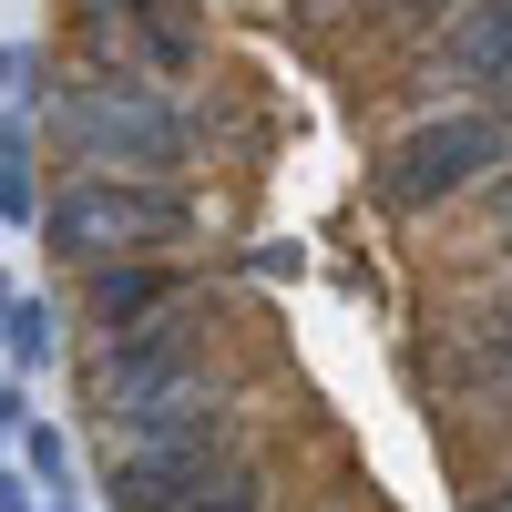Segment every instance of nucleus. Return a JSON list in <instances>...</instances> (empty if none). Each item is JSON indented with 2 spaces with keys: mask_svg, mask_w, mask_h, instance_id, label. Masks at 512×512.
<instances>
[{
  "mask_svg": "<svg viewBox=\"0 0 512 512\" xmlns=\"http://www.w3.org/2000/svg\"><path fill=\"white\" fill-rule=\"evenodd\" d=\"M216 338H226L216 308H205V297H175L164 318H144L134 338H113V349L82 369V379H93V410L123 420V410H144L154 390H175L185 369H216Z\"/></svg>",
  "mask_w": 512,
  "mask_h": 512,
  "instance_id": "20e7f679",
  "label": "nucleus"
},
{
  "mask_svg": "<svg viewBox=\"0 0 512 512\" xmlns=\"http://www.w3.org/2000/svg\"><path fill=\"white\" fill-rule=\"evenodd\" d=\"M11 492H21V482H11V472H0V502H11Z\"/></svg>",
  "mask_w": 512,
  "mask_h": 512,
  "instance_id": "412c9836",
  "label": "nucleus"
},
{
  "mask_svg": "<svg viewBox=\"0 0 512 512\" xmlns=\"http://www.w3.org/2000/svg\"><path fill=\"white\" fill-rule=\"evenodd\" d=\"M472 512H512V482H502V492H482V502H472Z\"/></svg>",
  "mask_w": 512,
  "mask_h": 512,
  "instance_id": "f3484780",
  "label": "nucleus"
},
{
  "mask_svg": "<svg viewBox=\"0 0 512 512\" xmlns=\"http://www.w3.org/2000/svg\"><path fill=\"white\" fill-rule=\"evenodd\" d=\"M0 512H41V502H31V492H11V502H0Z\"/></svg>",
  "mask_w": 512,
  "mask_h": 512,
  "instance_id": "6ab92c4d",
  "label": "nucleus"
},
{
  "mask_svg": "<svg viewBox=\"0 0 512 512\" xmlns=\"http://www.w3.org/2000/svg\"><path fill=\"white\" fill-rule=\"evenodd\" d=\"M502 62H512V0H461V11H451V31H441V72L492 82Z\"/></svg>",
  "mask_w": 512,
  "mask_h": 512,
  "instance_id": "423d86ee",
  "label": "nucleus"
},
{
  "mask_svg": "<svg viewBox=\"0 0 512 512\" xmlns=\"http://www.w3.org/2000/svg\"><path fill=\"white\" fill-rule=\"evenodd\" d=\"M267 492H277V472H267V461H256V451H236L226 472L205 482L195 502H175V512H267Z\"/></svg>",
  "mask_w": 512,
  "mask_h": 512,
  "instance_id": "1a4fd4ad",
  "label": "nucleus"
},
{
  "mask_svg": "<svg viewBox=\"0 0 512 512\" xmlns=\"http://www.w3.org/2000/svg\"><path fill=\"white\" fill-rule=\"evenodd\" d=\"M410 11H420V21H451V11H461V0H410Z\"/></svg>",
  "mask_w": 512,
  "mask_h": 512,
  "instance_id": "dca6fc26",
  "label": "nucleus"
},
{
  "mask_svg": "<svg viewBox=\"0 0 512 512\" xmlns=\"http://www.w3.org/2000/svg\"><path fill=\"white\" fill-rule=\"evenodd\" d=\"M0 226H41V185H31V123L0 113Z\"/></svg>",
  "mask_w": 512,
  "mask_h": 512,
  "instance_id": "6e6552de",
  "label": "nucleus"
},
{
  "mask_svg": "<svg viewBox=\"0 0 512 512\" xmlns=\"http://www.w3.org/2000/svg\"><path fill=\"white\" fill-rule=\"evenodd\" d=\"M41 512H72V502H41Z\"/></svg>",
  "mask_w": 512,
  "mask_h": 512,
  "instance_id": "4be33fe9",
  "label": "nucleus"
},
{
  "mask_svg": "<svg viewBox=\"0 0 512 512\" xmlns=\"http://www.w3.org/2000/svg\"><path fill=\"white\" fill-rule=\"evenodd\" d=\"M52 134L82 175H123V185H185L175 164L195 154V123L154 72H72Z\"/></svg>",
  "mask_w": 512,
  "mask_h": 512,
  "instance_id": "f257e3e1",
  "label": "nucleus"
},
{
  "mask_svg": "<svg viewBox=\"0 0 512 512\" xmlns=\"http://www.w3.org/2000/svg\"><path fill=\"white\" fill-rule=\"evenodd\" d=\"M492 205H512V154H502V185H492Z\"/></svg>",
  "mask_w": 512,
  "mask_h": 512,
  "instance_id": "a211bd4d",
  "label": "nucleus"
},
{
  "mask_svg": "<svg viewBox=\"0 0 512 512\" xmlns=\"http://www.w3.org/2000/svg\"><path fill=\"white\" fill-rule=\"evenodd\" d=\"M482 93H492V103H482V113H492V123H512V62H502V72H492V82H482Z\"/></svg>",
  "mask_w": 512,
  "mask_h": 512,
  "instance_id": "ddd939ff",
  "label": "nucleus"
},
{
  "mask_svg": "<svg viewBox=\"0 0 512 512\" xmlns=\"http://www.w3.org/2000/svg\"><path fill=\"white\" fill-rule=\"evenodd\" d=\"M502 154H512V123H492V113H431L420 134H400L390 154H379L369 195L390 205V216H431V205L472 195L482 175H502Z\"/></svg>",
  "mask_w": 512,
  "mask_h": 512,
  "instance_id": "7ed1b4c3",
  "label": "nucleus"
},
{
  "mask_svg": "<svg viewBox=\"0 0 512 512\" xmlns=\"http://www.w3.org/2000/svg\"><path fill=\"white\" fill-rule=\"evenodd\" d=\"M0 349H11V369H52L62 359V308L52 297H11L0 308Z\"/></svg>",
  "mask_w": 512,
  "mask_h": 512,
  "instance_id": "0eeeda50",
  "label": "nucleus"
},
{
  "mask_svg": "<svg viewBox=\"0 0 512 512\" xmlns=\"http://www.w3.org/2000/svg\"><path fill=\"white\" fill-rule=\"evenodd\" d=\"M41 72V52H21V41H0V82H31Z\"/></svg>",
  "mask_w": 512,
  "mask_h": 512,
  "instance_id": "f8f14e48",
  "label": "nucleus"
},
{
  "mask_svg": "<svg viewBox=\"0 0 512 512\" xmlns=\"http://www.w3.org/2000/svg\"><path fill=\"white\" fill-rule=\"evenodd\" d=\"M492 216H502V246H512V205H492Z\"/></svg>",
  "mask_w": 512,
  "mask_h": 512,
  "instance_id": "aec40b11",
  "label": "nucleus"
},
{
  "mask_svg": "<svg viewBox=\"0 0 512 512\" xmlns=\"http://www.w3.org/2000/svg\"><path fill=\"white\" fill-rule=\"evenodd\" d=\"M195 236V195L185 185H123V175H72L41 205V246L62 267H123V256H164Z\"/></svg>",
  "mask_w": 512,
  "mask_h": 512,
  "instance_id": "f03ea898",
  "label": "nucleus"
},
{
  "mask_svg": "<svg viewBox=\"0 0 512 512\" xmlns=\"http://www.w3.org/2000/svg\"><path fill=\"white\" fill-rule=\"evenodd\" d=\"M246 267H256V277H287V287H297V277H308V246H297V236H267V246H246Z\"/></svg>",
  "mask_w": 512,
  "mask_h": 512,
  "instance_id": "9b49d317",
  "label": "nucleus"
},
{
  "mask_svg": "<svg viewBox=\"0 0 512 512\" xmlns=\"http://www.w3.org/2000/svg\"><path fill=\"white\" fill-rule=\"evenodd\" d=\"M175 297H195L185 267H164V256H123V267H93V277H82V318H93V338L113 349V338H134L144 318H164Z\"/></svg>",
  "mask_w": 512,
  "mask_h": 512,
  "instance_id": "39448f33",
  "label": "nucleus"
},
{
  "mask_svg": "<svg viewBox=\"0 0 512 512\" xmlns=\"http://www.w3.org/2000/svg\"><path fill=\"white\" fill-rule=\"evenodd\" d=\"M21 431V390H11V379H0V441H11Z\"/></svg>",
  "mask_w": 512,
  "mask_h": 512,
  "instance_id": "2eb2a0df",
  "label": "nucleus"
},
{
  "mask_svg": "<svg viewBox=\"0 0 512 512\" xmlns=\"http://www.w3.org/2000/svg\"><path fill=\"white\" fill-rule=\"evenodd\" d=\"M103 11H164V0H82V21H103Z\"/></svg>",
  "mask_w": 512,
  "mask_h": 512,
  "instance_id": "4468645a",
  "label": "nucleus"
},
{
  "mask_svg": "<svg viewBox=\"0 0 512 512\" xmlns=\"http://www.w3.org/2000/svg\"><path fill=\"white\" fill-rule=\"evenodd\" d=\"M21 461H31L41 502H62V492H72V441L52 431V420H21Z\"/></svg>",
  "mask_w": 512,
  "mask_h": 512,
  "instance_id": "9d476101",
  "label": "nucleus"
}]
</instances>
